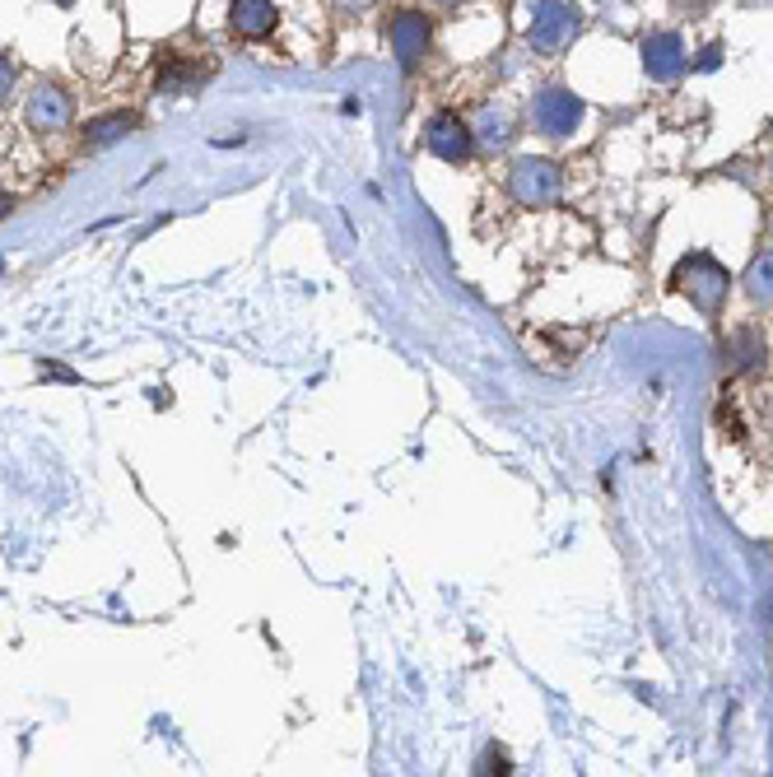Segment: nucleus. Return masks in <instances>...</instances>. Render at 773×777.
Masks as SVG:
<instances>
[{
  "instance_id": "nucleus-15",
  "label": "nucleus",
  "mask_w": 773,
  "mask_h": 777,
  "mask_svg": "<svg viewBox=\"0 0 773 777\" xmlns=\"http://www.w3.org/2000/svg\"><path fill=\"white\" fill-rule=\"evenodd\" d=\"M718 5V0H676V10H685V14H708Z\"/></svg>"
},
{
  "instance_id": "nucleus-10",
  "label": "nucleus",
  "mask_w": 773,
  "mask_h": 777,
  "mask_svg": "<svg viewBox=\"0 0 773 777\" xmlns=\"http://www.w3.org/2000/svg\"><path fill=\"white\" fill-rule=\"evenodd\" d=\"M70 121V98L61 89H47L42 84L33 94V126H66Z\"/></svg>"
},
{
  "instance_id": "nucleus-13",
  "label": "nucleus",
  "mask_w": 773,
  "mask_h": 777,
  "mask_svg": "<svg viewBox=\"0 0 773 777\" xmlns=\"http://www.w3.org/2000/svg\"><path fill=\"white\" fill-rule=\"evenodd\" d=\"M131 126H136V117H131V112H112V117H98L94 126H89V140H94V145H112V140H117V135H126Z\"/></svg>"
},
{
  "instance_id": "nucleus-7",
  "label": "nucleus",
  "mask_w": 773,
  "mask_h": 777,
  "mask_svg": "<svg viewBox=\"0 0 773 777\" xmlns=\"http://www.w3.org/2000/svg\"><path fill=\"white\" fill-rule=\"evenodd\" d=\"M685 66H690V52H685V38H680V33L657 28V33L643 38V70H648V80L671 84L685 75Z\"/></svg>"
},
{
  "instance_id": "nucleus-18",
  "label": "nucleus",
  "mask_w": 773,
  "mask_h": 777,
  "mask_svg": "<svg viewBox=\"0 0 773 777\" xmlns=\"http://www.w3.org/2000/svg\"><path fill=\"white\" fill-rule=\"evenodd\" d=\"M10 205H14L10 196H0V219H5V210H10Z\"/></svg>"
},
{
  "instance_id": "nucleus-21",
  "label": "nucleus",
  "mask_w": 773,
  "mask_h": 777,
  "mask_svg": "<svg viewBox=\"0 0 773 777\" xmlns=\"http://www.w3.org/2000/svg\"><path fill=\"white\" fill-rule=\"evenodd\" d=\"M56 5H75V0H56Z\"/></svg>"
},
{
  "instance_id": "nucleus-20",
  "label": "nucleus",
  "mask_w": 773,
  "mask_h": 777,
  "mask_svg": "<svg viewBox=\"0 0 773 777\" xmlns=\"http://www.w3.org/2000/svg\"><path fill=\"white\" fill-rule=\"evenodd\" d=\"M434 5H457V0H434Z\"/></svg>"
},
{
  "instance_id": "nucleus-6",
  "label": "nucleus",
  "mask_w": 773,
  "mask_h": 777,
  "mask_svg": "<svg viewBox=\"0 0 773 777\" xmlns=\"http://www.w3.org/2000/svg\"><path fill=\"white\" fill-rule=\"evenodd\" d=\"M424 145L443 163H466L475 149V131H471V121H462L457 112H434L429 126H424Z\"/></svg>"
},
{
  "instance_id": "nucleus-14",
  "label": "nucleus",
  "mask_w": 773,
  "mask_h": 777,
  "mask_svg": "<svg viewBox=\"0 0 773 777\" xmlns=\"http://www.w3.org/2000/svg\"><path fill=\"white\" fill-rule=\"evenodd\" d=\"M718 66H722V42H708L699 52V61H694V70H718Z\"/></svg>"
},
{
  "instance_id": "nucleus-2",
  "label": "nucleus",
  "mask_w": 773,
  "mask_h": 777,
  "mask_svg": "<svg viewBox=\"0 0 773 777\" xmlns=\"http://www.w3.org/2000/svg\"><path fill=\"white\" fill-rule=\"evenodd\" d=\"M583 28V14L573 0H536L531 5V24H527V42L536 52H564Z\"/></svg>"
},
{
  "instance_id": "nucleus-17",
  "label": "nucleus",
  "mask_w": 773,
  "mask_h": 777,
  "mask_svg": "<svg viewBox=\"0 0 773 777\" xmlns=\"http://www.w3.org/2000/svg\"><path fill=\"white\" fill-rule=\"evenodd\" d=\"M336 5H340V10H350V14H364L373 0H336Z\"/></svg>"
},
{
  "instance_id": "nucleus-11",
  "label": "nucleus",
  "mask_w": 773,
  "mask_h": 777,
  "mask_svg": "<svg viewBox=\"0 0 773 777\" xmlns=\"http://www.w3.org/2000/svg\"><path fill=\"white\" fill-rule=\"evenodd\" d=\"M746 294L755 298V303H764V308H773V247L750 261V270H746Z\"/></svg>"
},
{
  "instance_id": "nucleus-4",
  "label": "nucleus",
  "mask_w": 773,
  "mask_h": 777,
  "mask_svg": "<svg viewBox=\"0 0 773 777\" xmlns=\"http://www.w3.org/2000/svg\"><path fill=\"white\" fill-rule=\"evenodd\" d=\"M559 168L550 159H536V154H527V159L513 163V173H508V191H513L517 205H550L559 196Z\"/></svg>"
},
{
  "instance_id": "nucleus-8",
  "label": "nucleus",
  "mask_w": 773,
  "mask_h": 777,
  "mask_svg": "<svg viewBox=\"0 0 773 777\" xmlns=\"http://www.w3.org/2000/svg\"><path fill=\"white\" fill-rule=\"evenodd\" d=\"M275 5L271 0H233V28L247 33V38H261V33H271L275 28Z\"/></svg>"
},
{
  "instance_id": "nucleus-16",
  "label": "nucleus",
  "mask_w": 773,
  "mask_h": 777,
  "mask_svg": "<svg viewBox=\"0 0 773 777\" xmlns=\"http://www.w3.org/2000/svg\"><path fill=\"white\" fill-rule=\"evenodd\" d=\"M10 84H14V66L5 61V56H0V98H5V89H10Z\"/></svg>"
},
{
  "instance_id": "nucleus-3",
  "label": "nucleus",
  "mask_w": 773,
  "mask_h": 777,
  "mask_svg": "<svg viewBox=\"0 0 773 777\" xmlns=\"http://www.w3.org/2000/svg\"><path fill=\"white\" fill-rule=\"evenodd\" d=\"M583 112H587L583 98L573 94V89H559V84L536 89V98H531V121H536V131L545 140H569L583 126Z\"/></svg>"
},
{
  "instance_id": "nucleus-12",
  "label": "nucleus",
  "mask_w": 773,
  "mask_h": 777,
  "mask_svg": "<svg viewBox=\"0 0 773 777\" xmlns=\"http://www.w3.org/2000/svg\"><path fill=\"white\" fill-rule=\"evenodd\" d=\"M732 359L736 368H764V335L760 331H736L732 335Z\"/></svg>"
},
{
  "instance_id": "nucleus-19",
  "label": "nucleus",
  "mask_w": 773,
  "mask_h": 777,
  "mask_svg": "<svg viewBox=\"0 0 773 777\" xmlns=\"http://www.w3.org/2000/svg\"><path fill=\"white\" fill-rule=\"evenodd\" d=\"M741 5H773V0H741Z\"/></svg>"
},
{
  "instance_id": "nucleus-9",
  "label": "nucleus",
  "mask_w": 773,
  "mask_h": 777,
  "mask_svg": "<svg viewBox=\"0 0 773 777\" xmlns=\"http://www.w3.org/2000/svg\"><path fill=\"white\" fill-rule=\"evenodd\" d=\"M471 131L480 135V145L485 149H503L508 140H513V117H508V108H499V103H485Z\"/></svg>"
},
{
  "instance_id": "nucleus-5",
  "label": "nucleus",
  "mask_w": 773,
  "mask_h": 777,
  "mask_svg": "<svg viewBox=\"0 0 773 777\" xmlns=\"http://www.w3.org/2000/svg\"><path fill=\"white\" fill-rule=\"evenodd\" d=\"M429 38H434V19L420 10H401L387 24V42H392V56L401 61V70H415L429 52Z\"/></svg>"
},
{
  "instance_id": "nucleus-1",
  "label": "nucleus",
  "mask_w": 773,
  "mask_h": 777,
  "mask_svg": "<svg viewBox=\"0 0 773 777\" xmlns=\"http://www.w3.org/2000/svg\"><path fill=\"white\" fill-rule=\"evenodd\" d=\"M671 284H676L680 294L690 298L699 312H718L722 298H727V284H732V275H727V266H722V261H713L708 252H694V256H685V261L676 266Z\"/></svg>"
}]
</instances>
